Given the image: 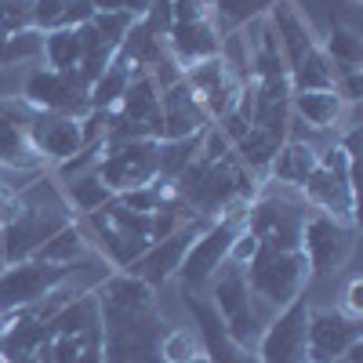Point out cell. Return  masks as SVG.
<instances>
[{"mask_svg":"<svg viewBox=\"0 0 363 363\" xmlns=\"http://www.w3.org/2000/svg\"><path fill=\"white\" fill-rule=\"evenodd\" d=\"M196 352H200L196 330L174 327V330H167V335L160 338V363H189Z\"/></svg>","mask_w":363,"mask_h":363,"instance_id":"obj_33","label":"cell"},{"mask_svg":"<svg viewBox=\"0 0 363 363\" xmlns=\"http://www.w3.org/2000/svg\"><path fill=\"white\" fill-rule=\"evenodd\" d=\"M116 116L124 120H135V124H145L149 131H153L160 138V128H164V116H160V84L149 77V73H135L124 99H120V106L113 109Z\"/></svg>","mask_w":363,"mask_h":363,"instance_id":"obj_23","label":"cell"},{"mask_svg":"<svg viewBox=\"0 0 363 363\" xmlns=\"http://www.w3.org/2000/svg\"><path fill=\"white\" fill-rule=\"evenodd\" d=\"M84 349L80 335H51V363H77Z\"/></svg>","mask_w":363,"mask_h":363,"instance_id":"obj_35","label":"cell"},{"mask_svg":"<svg viewBox=\"0 0 363 363\" xmlns=\"http://www.w3.org/2000/svg\"><path fill=\"white\" fill-rule=\"evenodd\" d=\"M0 73H4V37H0Z\"/></svg>","mask_w":363,"mask_h":363,"instance_id":"obj_42","label":"cell"},{"mask_svg":"<svg viewBox=\"0 0 363 363\" xmlns=\"http://www.w3.org/2000/svg\"><path fill=\"white\" fill-rule=\"evenodd\" d=\"M95 174L113 196L142 189L160 174V142L157 138H135V142H113V145L102 142Z\"/></svg>","mask_w":363,"mask_h":363,"instance_id":"obj_8","label":"cell"},{"mask_svg":"<svg viewBox=\"0 0 363 363\" xmlns=\"http://www.w3.org/2000/svg\"><path fill=\"white\" fill-rule=\"evenodd\" d=\"M95 18V8L87 0H33V29H80Z\"/></svg>","mask_w":363,"mask_h":363,"instance_id":"obj_24","label":"cell"},{"mask_svg":"<svg viewBox=\"0 0 363 363\" xmlns=\"http://www.w3.org/2000/svg\"><path fill=\"white\" fill-rule=\"evenodd\" d=\"M203 142V131L200 135H189V138H171V142H160V174L164 182H174L182 171L189 167V160L196 157V149Z\"/></svg>","mask_w":363,"mask_h":363,"instance_id":"obj_32","label":"cell"},{"mask_svg":"<svg viewBox=\"0 0 363 363\" xmlns=\"http://www.w3.org/2000/svg\"><path fill=\"white\" fill-rule=\"evenodd\" d=\"M363 342L359 320L335 309H309V363H330L349 345Z\"/></svg>","mask_w":363,"mask_h":363,"instance_id":"obj_15","label":"cell"},{"mask_svg":"<svg viewBox=\"0 0 363 363\" xmlns=\"http://www.w3.org/2000/svg\"><path fill=\"white\" fill-rule=\"evenodd\" d=\"M58 182V189H62L66 203L73 207V215H91V211H99L113 200V193L99 182L95 171H84V174H73V178H55Z\"/></svg>","mask_w":363,"mask_h":363,"instance_id":"obj_26","label":"cell"},{"mask_svg":"<svg viewBox=\"0 0 363 363\" xmlns=\"http://www.w3.org/2000/svg\"><path fill=\"white\" fill-rule=\"evenodd\" d=\"M356 247V225H345L338 218L323 215V211H313L306 215V225H301V255H306L309 265V280L320 277H335L338 269L349 265Z\"/></svg>","mask_w":363,"mask_h":363,"instance_id":"obj_10","label":"cell"},{"mask_svg":"<svg viewBox=\"0 0 363 363\" xmlns=\"http://www.w3.org/2000/svg\"><path fill=\"white\" fill-rule=\"evenodd\" d=\"M22 211V196L18 193H8V189H0V229H4L15 215Z\"/></svg>","mask_w":363,"mask_h":363,"instance_id":"obj_38","label":"cell"},{"mask_svg":"<svg viewBox=\"0 0 363 363\" xmlns=\"http://www.w3.org/2000/svg\"><path fill=\"white\" fill-rule=\"evenodd\" d=\"M207 222L203 218H189V222H182L174 233H167L164 240H153V244L145 247V255L142 258H135L128 269H120V272H131V277H138V280H145L149 287H164L167 280H174V272H178V265H182V258H186V251H189V244L200 236V229H203Z\"/></svg>","mask_w":363,"mask_h":363,"instance_id":"obj_13","label":"cell"},{"mask_svg":"<svg viewBox=\"0 0 363 363\" xmlns=\"http://www.w3.org/2000/svg\"><path fill=\"white\" fill-rule=\"evenodd\" d=\"M258 247H262V244H258V236H255V233L244 225V229L236 233L233 247H229V262H233V265H247V262L258 255Z\"/></svg>","mask_w":363,"mask_h":363,"instance_id":"obj_36","label":"cell"},{"mask_svg":"<svg viewBox=\"0 0 363 363\" xmlns=\"http://www.w3.org/2000/svg\"><path fill=\"white\" fill-rule=\"evenodd\" d=\"M189 301V309L196 316V338H200V349L211 356V363H258V356L244 345H236L229 335H225V327L215 313V306H211V298L207 294H186Z\"/></svg>","mask_w":363,"mask_h":363,"instance_id":"obj_20","label":"cell"},{"mask_svg":"<svg viewBox=\"0 0 363 363\" xmlns=\"http://www.w3.org/2000/svg\"><path fill=\"white\" fill-rule=\"evenodd\" d=\"M33 26V0H0V37Z\"/></svg>","mask_w":363,"mask_h":363,"instance_id":"obj_34","label":"cell"},{"mask_svg":"<svg viewBox=\"0 0 363 363\" xmlns=\"http://www.w3.org/2000/svg\"><path fill=\"white\" fill-rule=\"evenodd\" d=\"M189 363H211V356H207V352H203V349H200V352H196V356H193V359H189Z\"/></svg>","mask_w":363,"mask_h":363,"instance_id":"obj_41","label":"cell"},{"mask_svg":"<svg viewBox=\"0 0 363 363\" xmlns=\"http://www.w3.org/2000/svg\"><path fill=\"white\" fill-rule=\"evenodd\" d=\"M352 4H359V0H352Z\"/></svg>","mask_w":363,"mask_h":363,"instance_id":"obj_44","label":"cell"},{"mask_svg":"<svg viewBox=\"0 0 363 363\" xmlns=\"http://www.w3.org/2000/svg\"><path fill=\"white\" fill-rule=\"evenodd\" d=\"M164 48L167 55L178 62V69L186 73L189 66L203 62V58H215L222 48V33L215 18H200V22H171V29L164 33Z\"/></svg>","mask_w":363,"mask_h":363,"instance_id":"obj_19","label":"cell"},{"mask_svg":"<svg viewBox=\"0 0 363 363\" xmlns=\"http://www.w3.org/2000/svg\"><path fill=\"white\" fill-rule=\"evenodd\" d=\"M251 203L255 200H233L215 222H207L200 229V236L189 244L186 258H182V265L174 272V280L182 284V294H207L215 272L229 262V247H233L236 233L244 229Z\"/></svg>","mask_w":363,"mask_h":363,"instance_id":"obj_3","label":"cell"},{"mask_svg":"<svg viewBox=\"0 0 363 363\" xmlns=\"http://www.w3.org/2000/svg\"><path fill=\"white\" fill-rule=\"evenodd\" d=\"M330 363H363V342H356V345H349L338 359H330Z\"/></svg>","mask_w":363,"mask_h":363,"instance_id":"obj_40","label":"cell"},{"mask_svg":"<svg viewBox=\"0 0 363 363\" xmlns=\"http://www.w3.org/2000/svg\"><path fill=\"white\" fill-rule=\"evenodd\" d=\"M29 124H33V109L18 95L0 99V167H22V171L48 167L33 149Z\"/></svg>","mask_w":363,"mask_h":363,"instance_id":"obj_14","label":"cell"},{"mask_svg":"<svg viewBox=\"0 0 363 363\" xmlns=\"http://www.w3.org/2000/svg\"><path fill=\"white\" fill-rule=\"evenodd\" d=\"M149 8H153V0H124V15H131L135 22H142L149 15Z\"/></svg>","mask_w":363,"mask_h":363,"instance_id":"obj_39","label":"cell"},{"mask_svg":"<svg viewBox=\"0 0 363 363\" xmlns=\"http://www.w3.org/2000/svg\"><path fill=\"white\" fill-rule=\"evenodd\" d=\"M182 80L193 87V95L200 99V106L207 109V116L215 120V124L229 113V106L240 95V87H244L225 69V62H222L218 55L215 58H203V62H196V66H189L186 73H182Z\"/></svg>","mask_w":363,"mask_h":363,"instance_id":"obj_17","label":"cell"},{"mask_svg":"<svg viewBox=\"0 0 363 363\" xmlns=\"http://www.w3.org/2000/svg\"><path fill=\"white\" fill-rule=\"evenodd\" d=\"M265 18L272 26V33H277L280 55L287 62L291 91L335 87V69H330L327 55L320 48V37L313 33V26H309L306 11L298 8V0H272Z\"/></svg>","mask_w":363,"mask_h":363,"instance_id":"obj_2","label":"cell"},{"mask_svg":"<svg viewBox=\"0 0 363 363\" xmlns=\"http://www.w3.org/2000/svg\"><path fill=\"white\" fill-rule=\"evenodd\" d=\"M33 258H40V262H51V265H77V262L91 258V240H87L84 225L73 218L69 225H62V229H58L51 240H44V244H40V251H37Z\"/></svg>","mask_w":363,"mask_h":363,"instance_id":"obj_25","label":"cell"},{"mask_svg":"<svg viewBox=\"0 0 363 363\" xmlns=\"http://www.w3.org/2000/svg\"><path fill=\"white\" fill-rule=\"evenodd\" d=\"M309 203L301 200L298 189L277 186L255 196L251 211H247V229L258 236L262 247H277V251H298L301 247V225H306Z\"/></svg>","mask_w":363,"mask_h":363,"instance_id":"obj_7","label":"cell"},{"mask_svg":"<svg viewBox=\"0 0 363 363\" xmlns=\"http://www.w3.org/2000/svg\"><path fill=\"white\" fill-rule=\"evenodd\" d=\"M349 106L342 102V95L335 87H320V91H291V116L306 128L316 131H335L345 120Z\"/></svg>","mask_w":363,"mask_h":363,"instance_id":"obj_21","label":"cell"},{"mask_svg":"<svg viewBox=\"0 0 363 363\" xmlns=\"http://www.w3.org/2000/svg\"><path fill=\"white\" fill-rule=\"evenodd\" d=\"M262 186H265V178H258L255 171H247L236 160L233 142L222 135L218 124H211L203 131L196 157L174 178L182 207L203 222H215L233 200H255L262 193Z\"/></svg>","mask_w":363,"mask_h":363,"instance_id":"obj_1","label":"cell"},{"mask_svg":"<svg viewBox=\"0 0 363 363\" xmlns=\"http://www.w3.org/2000/svg\"><path fill=\"white\" fill-rule=\"evenodd\" d=\"M309 301L306 294L272 313L255 345L258 363H306L309 359Z\"/></svg>","mask_w":363,"mask_h":363,"instance_id":"obj_12","label":"cell"},{"mask_svg":"<svg viewBox=\"0 0 363 363\" xmlns=\"http://www.w3.org/2000/svg\"><path fill=\"white\" fill-rule=\"evenodd\" d=\"M87 84L80 80L77 69H51V66H33L22 80V102L37 113H62V116H84L91 109Z\"/></svg>","mask_w":363,"mask_h":363,"instance_id":"obj_11","label":"cell"},{"mask_svg":"<svg viewBox=\"0 0 363 363\" xmlns=\"http://www.w3.org/2000/svg\"><path fill=\"white\" fill-rule=\"evenodd\" d=\"M345 316H352V320H363V280H349V287H345V301L338 306Z\"/></svg>","mask_w":363,"mask_h":363,"instance_id":"obj_37","label":"cell"},{"mask_svg":"<svg viewBox=\"0 0 363 363\" xmlns=\"http://www.w3.org/2000/svg\"><path fill=\"white\" fill-rule=\"evenodd\" d=\"M244 280L255 301L272 316L284 306H291L294 298L306 294L309 284V265L306 255L298 251H277V247H258V255L244 265Z\"/></svg>","mask_w":363,"mask_h":363,"instance_id":"obj_5","label":"cell"},{"mask_svg":"<svg viewBox=\"0 0 363 363\" xmlns=\"http://www.w3.org/2000/svg\"><path fill=\"white\" fill-rule=\"evenodd\" d=\"M128 84H131V73L113 58V62L106 66V73L91 84V91H87L91 109H116L120 99H124V91H128Z\"/></svg>","mask_w":363,"mask_h":363,"instance_id":"obj_30","label":"cell"},{"mask_svg":"<svg viewBox=\"0 0 363 363\" xmlns=\"http://www.w3.org/2000/svg\"><path fill=\"white\" fill-rule=\"evenodd\" d=\"M77 265H51L40 258L0 265V313H22V309L40 306L48 294H55L73 277Z\"/></svg>","mask_w":363,"mask_h":363,"instance_id":"obj_9","label":"cell"},{"mask_svg":"<svg viewBox=\"0 0 363 363\" xmlns=\"http://www.w3.org/2000/svg\"><path fill=\"white\" fill-rule=\"evenodd\" d=\"M316 164H320V145L287 138L277 149V157H272L265 182H277V186H287V189H301L309 182V174L316 171Z\"/></svg>","mask_w":363,"mask_h":363,"instance_id":"obj_22","label":"cell"},{"mask_svg":"<svg viewBox=\"0 0 363 363\" xmlns=\"http://www.w3.org/2000/svg\"><path fill=\"white\" fill-rule=\"evenodd\" d=\"M84 58V29H51L44 33V66L77 69Z\"/></svg>","mask_w":363,"mask_h":363,"instance_id":"obj_29","label":"cell"},{"mask_svg":"<svg viewBox=\"0 0 363 363\" xmlns=\"http://www.w3.org/2000/svg\"><path fill=\"white\" fill-rule=\"evenodd\" d=\"M29 138L40 160L48 167L66 164L84 149V131H80V116H62V113H37L33 109V124H29Z\"/></svg>","mask_w":363,"mask_h":363,"instance_id":"obj_16","label":"cell"},{"mask_svg":"<svg viewBox=\"0 0 363 363\" xmlns=\"http://www.w3.org/2000/svg\"><path fill=\"white\" fill-rule=\"evenodd\" d=\"M298 193L313 211L356 225V149H349L342 138L320 149V164Z\"/></svg>","mask_w":363,"mask_h":363,"instance_id":"obj_4","label":"cell"},{"mask_svg":"<svg viewBox=\"0 0 363 363\" xmlns=\"http://www.w3.org/2000/svg\"><path fill=\"white\" fill-rule=\"evenodd\" d=\"M207 8H211V18H215L218 33L225 37L233 29H244L247 22L262 18L272 8V0H207Z\"/></svg>","mask_w":363,"mask_h":363,"instance_id":"obj_28","label":"cell"},{"mask_svg":"<svg viewBox=\"0 0 363 363\" xmlns=\"http://www.w3.org/2000/svg\"><path fill=\"white\" fill-rule=\"evenodd\" d=\"M207 298H211V306H215V313H218V320H222V327H225V335H229L236 345H244V349L255 352L269 313L258 306L255 294L247 291L244 265L225 262V265L215 272V280H211Z\"/></svg>","mask_w":363,"mask_h":363,"instance_id":"obj_6","label":"cell"},{"mask_svg":"<svg viewBox=\"0 0 363 363\" xmlns=\"http://www.w3.org/2000/svg\"><path fill=\"white\" fill-rule=\"evenodd\" d=\"M44 62V33L40 29H18L4 37V69L8 66H37Z\"/></svg>","mask_w":363,"mask_h":363,"instance_id":"obj_31","label":"cell"},{"mask_svg":"<svg viewBox=\"0 0 363 363\" xmlns=\"http://www.w3.org/2000/svg\"><path fill=\"white\" fill-rule=\"evenodd\" d=\"M160 116H164L160 142L189 138V135H200V131H207L211 124H215V120L207 116V109L200 106V99L193 95V87L182 77L160 91Z\"/></svg>","mask_w":363,"mask_h":363,"instance_id":"obj_18","label":"cell"},{"mask_svg":"<svg viewBox=\"0 0 363 363\" xmlns=\"http://www.w3.org/2000/svg\"><path fill=\"white\" fill-rule=\"evenodd\" d=\"M0 363H11V359H8V356H4V352H0Z\"/></svg>","mask_w":363,"mask_h":363,"instance_id":"obj_43","label":"cell"},{"mask_svg":"<svg viewBox=\"0 0 363 363\" xmlns=\"http://www.w3.org/2000/svg\"><path fill=\"white\" fill-rule=\"evenodd\" d=\"M323 55H327V62L335 73L342 69H363V40L356 29L349 26H330V33L320 40Z\"/></svg>","mask_w":363,"mask_h":363,"instance_id":"obj_27","label":"cell"}]
</instances>
